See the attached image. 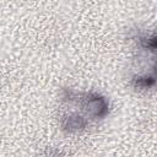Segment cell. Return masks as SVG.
<instances>
[{
	"mask_svg": "<svg viewBox=\"0 0 157 157\" xmlns=\"http://www.w3.org/2000/svg\"><path fill=\"white\" fill-rule=\"evenodd\" d=\"M63 102L80 108V112H66L65 114H71L85 119L86 121L101 120L109 114V102L108 99L96 92H76L65 88L63 91Z\"/></svg>",
	"mask_w": 157,
	"mask_h": 157,
	"instance_id": "1",
	"label": "cell"
},
{
	"mask_svg": "<svg viewBox=\"0 0 157 157\" xmlns=\"http://www.w3.org/2000/svg\"><path fill=\"white\" fill-rule=\"evenodd\" d=\"M132 85L135 88L147 90L155 85V75L153 74H151V75H148V74L135 75L132 77Z\"/></svg>",
	"mask_w": 157,
	"mask_h": 157,
	"instance_id": "2",
	"label": "cell"
}]
</instances>
